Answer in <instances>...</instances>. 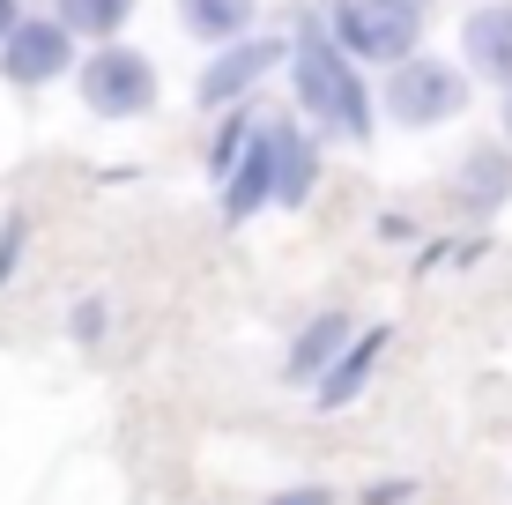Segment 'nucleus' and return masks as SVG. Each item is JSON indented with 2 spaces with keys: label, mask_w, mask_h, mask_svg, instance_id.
Instances as JSON below:
<instances>
[{
  "label": "nucleus",
  "mask_w": 512,
  "mask_h": 505,
  "mask_svg": "<svg viewBox=\"0 0 512 505\" xmlns=\"http://www.w3.org/2000/svg\"><path fill=\"white\" fill-rule=\"evenodd\" d=\"M505 142H512V97H505Z\"/></svg>",
  "instance_id": "nucleus-17"
},
{
  "label": "nucleus",
  "mask_w": 512,
  "mask_h": 505,
  "mask_svg": "<svg viewBox=\"0 0 512 505\" xmlns=\"http://www.w3.org/2000/svg\"><path fill=\"white\" fill-rule=\"evenodd\" d=\"M268 201H282V127L268 119V127L245 142V156L231 164V186H223V216L245 223V216H260Z\"/></svg>",
  "instance_id": "nucleus-5"
},
{
  "label": "nucleus",
  "mask_w": 512,
  "mask_h": 505,
  "mask_svg": "<svg viewBox=\"0 0 512 505\" xmlns=\"http://www.w3.org/2000/svg\"><path fill=\"white\" fill-rule=\"evenodd\" d=\"M342 350H349V320H342V312H320V320H312L305 335L290 342V364H282V372H290V379H312V387H320L334 364H342Z\"/></svg>",
  "instance_id": "nucleus-9"
},
{
  "label": "nucleus",
  "mask_w": 512,
  "mask_h": 505,
  "mask_svg": "<svg viewBox=\"0 0 512 505\" xmlns=\"http://www.w3.org/2000/svg\"><path fill=\"white\" fill-rule=\"evenodd\" d=\"M275 60H282L275 38H238V45H223V60H208V75H201V104H231V97H245Z\"/></svg>",
  "instance_id": "nucleus-7"
},
{
  "label": "nucleus",
  "mask_w": 512,
  "mask_h": 505,
  "mask_svg": "<svg viewBox=\"0 0 512 505\" xmlns=\"http://www.w3.org/2000/svg\"><path fill=\"white\" fill-rule=\"evenodd\" d=\"M127 15H134V0H60V23L82 30V38H112Z\"/></svg>",
  "instance_id": "nucleus-12"
},
{
  "label": "nucleus",
  "mask_w": 512,
  "mask_h": 505,
  "mask_svg": "<svg viewBox=\"0 0 512 505\" xmlns=\"http://www.w3.org/2000/svg\"><path fill=\"white\" fill-rule=\"evenodd\" d=\"M15 30H23V23H15V0H0V45H8Z\"/></svg>",
  "instance_id": "nucleus-16"
},
{
  "label": "nucleus",
  "mask_w": 512,
  "mask_h": 505,
  "mask_svg": "<svg viewBox=\"0 0 512 505\" xmlns=\"http://www.w3.org/2000/svg\"><path fill=\"white\" fill-rule=\"evenodd\" d=\"M75 30L52 15V23H23L8 45H0V75L8 82H23V90H38V82H52V75H67V60H75Z\"/></svg>",
  "instance_id": "nucleus-6"
},
{
  "label": "nucleus",
  "mask_w": 512,
  "mask_h": 505,
  "mask_svg": "<svg viewBox=\"0 0 512 505\" xmlns=\"http://www.w3.org/2000/svg\"><path fill=\"white\" fill-rule=\"evenodd\" d=\"M275 127H282V119H275ZM305 194H312V142L297 127H282V208H297Z\"/></svg>",
  "instance_id": "nucleus-13"
},
{
  "label": "nucleus",
  "mask_w": 512,
  "mask_h": 505,
  "mask_svg": "<svg viewBox=\"0 0 512 505\" xmlns=\"http://www.w3.org/2000/svg\"><path fill=\"white\" fill-rule=\"evenodd\" d=\"M379 357H386V327H379V335H357V342H349V350H342V364H334V372L320 379V387H312V394H320V409L357 402V394H364V379L379 372Z\"/></svg>",
  "instance_id": "nucleus-10"
},
{
  "label": "nucleus",
  "mask_w": 512,
  "mask_h": 505,
  "mask_svg": "<svg viewBox=\"0 0 512 505\" xmlns=\"http://www.w3.org/2000/svg\"><path fill=\"white\" fill-rule=\"evenodd\" d=\"M423 8L416 0H342L334 8V38L349 45V60H416Z\"/></svg>",
  "instance_id": "nucleus-3"
},
{
  "label": "nucleus",
  "mask_w": 512,
  "mask_h": 505,
  "mask_svg": "<svg viewBox=\"0 0 512 505\" xmlns=\"http://www.w3.org/2000/svg\"><path fill=\"white\" fill-rule=\"evenodd\" d=\"M290 60H297V97H305V112L327 119L342 142H364V134H372V97H364V82H357L349 45H334L320 23H305L297 45H290Z\"/></svg>",
  "instance_id": "nucleus-1"
},
{
  "label": "nucleus",
  "mask_w": 512,
  "mask_h": 505,
  "mask_svg": "<svg viewBox=\"0 0 512 505\" xmlns=\"http://www.w3.org/2000/svg\"><path fill=\"white\" fill-rule=\"evenodd\" d=\"M468 179H475V186H468V201H475V208H490V201H498L505 186H512V164H505L498 149H483V156L468 164Z\"/></svg>",
  "instance_id": "nucleus-14"
},
{
  "label": "nucleus",
  "mask_w": 512,
  "mask_h": 505,
  "mask_svg": "<svg viewBox=\"0 0 512 505\" xmlns=\"http://www.w3.org/2000/svg\"><path fill=\"white\" fill-rule=\"evenodd\" d=\"M461 52H468V67H475V75L512 82V0H498V8H475V15H468Z\"/></svg>",
  "instance_id": "nucleus-8"
},
{
  "label": "nucleus",
  "mask_w": 512,
  "mask_h": 505,
  "mask_svg": "<svg viewBox=\"0 0 512 505\" xmlns=\"http://www.w3.org/2000/svg\"><path fill=\"white\" fill-rule=\"evenodd\" d=\"M179 23L208 45H238V30L253 23V0H179Z\"/></svg>",
  "instance_id": "nucleus-11"
},
{
  "label": "nucleus",
  "mask_w": 512,
  "mask_h": 505,
  "mask_svg": "<svg viewBox=\"0 0 512 505\" xmlns=\"http://www.w3.org/2000/svg\"><path fill=\"white\" fill-rule=\"evenodd\" d=\"M268 505H327V491H282V498H268Z\"/></svg>",
  "instance_id": "nucleus-15"
},
{
  "label": "nucleus",
  "mask_w": 512,
  "mask_h": 505,
  "mask_svg": "<svg viewBox=\"0 0 512 505\" xmlns=\"http://www.w3.org/2000/svg\"><path fill=\"white\" fill-rule=\"evenodd\" d=\"M386 112H394L401 127H446V119L468 112V75L453 60L416 52V60H401L394 75H386Z\"/></svg>",
  "instance_id": "nucleus-2"
},
{
  "label": "nucleus",
  "mask_w": 512,
  "mask_h": 505,
  "mask_svg": "<svg viewBox=\"0 0 512 505\" xmlns=\"http://www.w3.org/2000/svg\"><path fill=\"white\" fill-rule=\"evenodd\" d=\"M82 104H90L97 119H134L156 104V67L149 52L134 45H97L90 60H82Z\"/></svg>",
  "instance_id": "nucleus-4"
}]
</instances>
